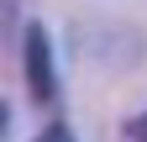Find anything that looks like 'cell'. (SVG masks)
Wrapping results in <instances>:
<instances>
[{"instance_id": "cell-2", "label": "cell", "mask_w": 147, "mask_h": 142, "mask_svg": "<svg viewBox=\"0 0 147 142\" xmlns=\"http://www.w3.org/2000/svg\"><path fill=\"white\" fill-rule=\"evenodd\" d=\"M37 142H74V132L63 126V121H53V126H42V137Z\"/></svg>"}, {"instance_id": "cell-3", "label": "cell", "mask_w": 147, "mask_h": 142, "mask_svg": "<svg viewBox=\"0 0 147 142\" xmlns=\"http://www.w3.org/2000/svg\"><path fill=\"white\" fill-rule=\"evenodd\" d=\"M126 132H131V142H147V111H142V116H131V121H126Z\"/></svg>"}, {"instance_id": "cell-1", "label": "cell", "mask_w": 147, "mask_h": 142, "mask_svg": "<svg viewBox=\"0 0 147 142\" xmlns=\"http://www.w3.org/2000/svg\"><path fill=\"white\" fill-rule=\"evenodd\" d=\"M26 84L37 100H53L58 90V74H53V42L42 26H26Z\"/></svg>"}]
</instances>
